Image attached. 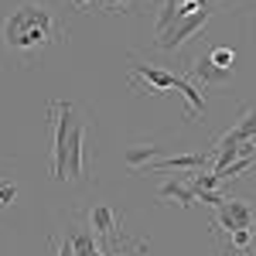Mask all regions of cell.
I'll return each instance as SVG.
<instances>
[{
  "label": "cell",
  "instance_id": "6da1fadb",
  "mask_svg": "<svg viewBox=\"0 0 256 256\" xmlns=\"http://www.w3.org/2000/svg\"><path fill=\"white\" fill-rule=\"evenodd\" d=\"M65 24H62L58 10L48 0H24L18 10H10V18L4 20L0 38L7 55H14L20 65H34L44 58L52 48H58L65 41Z\"/></svg>",
  "mask_w": 256,
  "mask_h": 256
},
{
  "label": "cell",
  "instance_id": "7a4b0ae2",
  "mask_svg": "<svg viewBox=\"0 0 256 256\" xmlns=\"http://www.w3.org/2000/svg\"><path fill=\"white\" fill-rule=\"evenodd\" d=\"M130 86L140 89V92H150V96H164V92H181V96L188 99V113L184 120L188 123H195L202 113H205V92H202V86L192 79H184V76H174V72H164L158 65H144V62L130 58Z\"/></svg>",
  "mask_w": 256,
  "mask_h": 256
},
{
  "label": "cell",
  "instance_id": "3957f363",
  "mask_svg": "<svg viewBox=\"0 0 256 256\" xmlns=\"http://www.w3.org/2000/svg\"><path fill=\"white\" fill-rule=\"evenodd\" d=\"M86 222L92 229V236L99 239V246L106 250V256H147V242L130 239L123 232V212H116L113 205H96L86 212Z\"/></svg>",
  "mask_w": 256,
  "mask_h": 256
},
{
  "label": "cell",
  "instance_id": "277c9868",
  "mask_svg": "<svg viewBox=\"0 0 256 256\" xmlns=\"http://www.w3.org/2000/svg\"><path fill=\"white\" fill-rule=\"evenodd\" d=\"M216 14H218L216 7H208V10H195V14L178 18L174 24L164 31V34H158V48H160V52H174V48H181L184 41L195 38V34H198V31H202V28H205L212 18H216Z\"/></svg>",
  "mask_w": 256,
  "mask_h": 256
},
{
  "label": "cell",
  "instance_id": "5b68a950",
  "mask_svg": "<svg viewBox=\"0 0 256 256\" xmlns=\"http://www.w3.org/2000/svg\"><path fill=\"white\" fill-rule=\"evenodd\" d=\"M246 226H256V205L253 202H246V198H226L216 208L212 232H236V229H246Z\"/></svg>",
  "mask_w": 256,
  "mask_h": 256
},
{
  "label": "cell",
  "instance_id": "8992f818",
  "mask_svg": "<svg viewBox=\"0 0 256 256\" xmlns=\"http://www.w3.org/2000/svg\"><path fill=\"white\" fill-rule=\"evenodd\" d=\"M216 164V150H192V154H174V158H160L150 164V171H184V174H198V171H212Z\"/></svg>",
  "mask_w": 256,
  "mask_h": 256
},
{
  "label": "cell",
  "instance_id": "52a82bcc",
  "mask_svg": "<svg viewBox=\"0 0 256 256\" xmlns=\"http://www.w3.org/2000/svg\"><path fill=\"white\" fill-rule=\"evenodd\" d=\"M68 236H72V246H76V256H106V250L99 246V239L92 236L86 216H72L68 218Z\"/></svg>",
  "mask_w": 256,
  "mask_h": 256
},
{
  "label": "cell",
  "instance_id": "ba28073f",
  "mask_svg": "<svg viewBox=\"0 0 256 256\" xmlns=\"http://www.w3.org/2000/svg\"><path fill=\"white\" fill-rule=\"evenodd\" d=\"M158 198H160V202H178L181 208H195V205H198L195 188H192L188 174H184V178H171V181H164V184L158 188Z\"/></svg>",
  "mask_w": 256,
  "mask_h": 256
},
{
  "label": "cell",
  "instance_id": "9c48e42d",
  "mask_svg": "<svg viewBox=\"0 0 256 256\" xmlns=\"http://www.w3.org/2000/svg\"><path fill=\"white\" fill-rule=\"evenodd\" d=\"M164 154V147L160 144H130L126 150H123V164L130 168V171H150V164Z\"/></svg>",
  "mask_w": 256,
  "mask_h": 256
},
{
  "label": "cell",
  "instance_id": "30bf717a",
  "mask_svg": "<svg viewBox=\"0 0 256 256\" xmlns=\"http://www.w3.org/2000/svg\"><path fill=\"white\" fill-rule=\"evenodd\" d=\"M212 236L222 239L239 256H256V226H246V229H236V232H212Z\"/></svg>",
  "mask_w": 256,
  "mask_h": 256
},
{
  "label": "cell",
  "instance_id": "8fae6325",
  "mask_svg": "<svg viewBox=\"0 0 256 256\" xmlns=\"http://www.w3.org/2000/svg\"><path fill=\"white\" fill-rule=\"evenodd\" d=\"M246 171H256V154L253 158H236L232 164H226L222 171H218V181L226 184V181H236V178H242Z\"/></svg>",
  "mask_w": 256,
  "mask_h": 256
},
{
  "label": "cell",
  "instance_id": "7c38bea8",
  "mask_svg": "<svg viewBox=\"0 0 256 256\" xmlns=\"http://www.w3.org/2000/svg\"><path fill=\"white\" fill-rule=\"evenodd\" d=\"M48 253H52V256H76V246H72L68 229H65V232H52V236H48Z\"/></svg>",
  "mask_w": 256,
  "mask_h": 256
},
{
  "label": "cell",
  "instance_id": "4fadbf2b",
  "mask_svg": "<svg viewBox=\"0 0 256 256\" xmlns=\"http://www.w3.org/2000/svg\"><path fill=\"white\" fill-rule=\"evenodd\" d=\"M134 7V0H102V10L106 14H126Z\"/></svg>",
  "mask_w": 256,
  "mask_h": 256
},
{
  "label": "cell",
  "instance_id": "5bb4252c",
  "mask_svg": "<svg viewBox=\"0 0 256 256\" xmlns=\"http://www.w3.org/2000/svg\"><path fill=\"white\" fill-rule=\"evenodd\" d=\"M14 198H18V188H14L10 181H0V208L14 205Z\"/></svg>",
  "mask_w": 256,
  "mask_h": 256
},
{
  "label": "cell",
  "instance_id": "9a60e30c",
  "mask_svg": "<svg viewBox=\"0 0 256 256\" xmlns=\"http://www.w3.org/2000/svg\"><path fill=\"white\" fill-rule=\"evenodd\" d=\"M72 4V10H79V14H92V10H102V0H68Z\"/></svg>",
  "mask_w": 256,
  "mask_h": 256
},
{
  "label": "cell",
  "instance_id": "2e32d148",
  "mask_svg": "<svg viewBox=\"0 0 256 256\" xmlns=\"http://www.w3.org/2000/svg\"><path fill=\"white\" fill-rule=\"evenodd\" d=\"M250 144H253V150H256V134H253V140H250Z\"/></svg>",
  "mask_w": 256,
  "mask_h": 256
}]
</instances>
